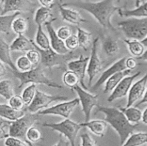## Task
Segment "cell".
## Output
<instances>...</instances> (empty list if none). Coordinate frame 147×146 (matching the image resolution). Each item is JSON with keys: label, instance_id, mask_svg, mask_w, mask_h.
I'll return each instance as SVG.
<instances>
[{"label": "cell", "instance_id": "1", "mask_svg": "<svg viewBox=\"0 0 147 146\" xmlns=\"http://www.w3.org/2000/svg\"><path fill=\"white\" fill-rule=\"evenodd\" d=\"M115 0H101L96 2H70L63 4L65 7H76L88 11L91 14L96 21L105 29H114L111 22V19L116 11L120 7L115 4Z\"/></svg>", "mask_w": 147, "mask_h": 146}, {"label": "cell", "instance_id": "2", "mask_svg": "<svg viewBox=\"0 0 147 146\" xmlns=\"http://www.w3.org/2000/svg\"><path fill=\"white\" fill-rule=\"evenodd\" d=\"M96 111L100 112L105 115V120L119 135L121 145L126 142L128 137L134 133V130L137 126V125L131 124L127 120L120 108L105 107L98 104L96 107Z\"/></svg>", "mask_w": 147, "mask_h": 146}, {"label": "cell", "instance_id": "3", "mask_svg": "<svg viewBox=\"0 0 147 146\" xmlns=\"http://www.w3.org/2000/svg\"><path fill=\"white\" fill-rule=\"evenodd\" d=\"M12 72L15 77H17L20 81L19 88L29 83L35 84H44L48 87L57 89H61L63 87L62 85L49 79L45 74L44 70L40 66L33 67L30 71L27 72H21L18 70H14Z\"/></svg>", "mask_w": 147, "mask_h": 146}, {"label": "cell", "instance_id": "4", "mask_svg": "<svg viewBox=\"0 0 147 146\" xmlns=\"http://www.w3.org/2000/svg\"><path fill=\"white\" fill-rule=\"evenodd\" d=\"M118 28L127 39L142 41L147 36V18L129 17L119 21Z\"/></svg>", "mask_w": 147, "mask_h": 146}, {"label": "cell", "instance_id": "5", "mask_svg": "<svg viewBox=\"0 0 147 146\" xmlns=\"http://www.w3.org/2000/svg\"><path fill=\"white\" fill-rule=\"evenodd\" d=\"M42 126L60 133L70 142V146H76V137L81 127H83L80 123L73 121L69 118L65 119L60 123H43Z\"/></svg>", "mask_w": 147, "mask_h": 146}, {"label": "cell", "instance_id": "6", "mask_svg": "<svg viewBox=\"0 0 147 146\" xmlns=\"http://www.w3.org/2000/svg\"><path fill=\"white\" fill-rule=\"evenodd\" d=\"M33 45L40 51L41 54V64L46 68L51 69L56 67H63L67 64V62L73 57V52H70L67 54H60L52 48L46 50L39 48L34 41H33Z\"/></svg>", "mask_w": 147, "mask_h": 146}, {"label": "cell", "instance_id": "7", "mask_svg": "<svg viewBox=\"0 0 147 146\" xmlns=\"http://www.w3.org/2000/svg\"><path fill=\"white\" fill-rule=\"evenodd\" d=\"M68 97L65 95H52L42 92L41 90H37L36 95L32 102L27 106V110L30 113L36 114L42 110L47 109L49 105L53 102L67 101Z\"/></svg>", "mask_w": 147, "mask_h": 146}, {"label": "cell", "instance_id": "8", "mask_svg": "<svg viewBox=\"0 0 147 146\" xmlns=\"http://www.w3.org/2000/svg\"><path fill=\"white\" fill-rule=\"evenodd\" d=\"M34 115L29 113L15 121H9L7 137H18L22 140L24 138L26 139L27 130L33 125L37 120Z\"/></svg>", "mask_w": 147, "mask_h": 146}, {"label": "cell", "instance_id": "9", "mask_svg": "<svg viewBox=\"0 0 147 146\" xmlns=\"http://www.w3.org/2000/svg\"><path fill=\"white\" fill-rule=\"evenodd\" d=\"M79 98H75L72 100L63 101L55 105L49 107L39 112L37 114L40 115H57L60 116L64 119H68L70 115L80 104Z\"/></svg>", "mask_w": 147, "mask_h": 146}, {"label": "cell", "instance_id": "10", "mask_svg": "<svg viewBox=\"0 0 147 146\" xmlns=\"http://www.w3.org/2000/svg\"><path fill=\"white\" fill-rule=\"evenodd\" d=\"M72 90H74L78 95V98L81 104L82 111L84 114L86 122L89 121L93 107H97L98 105V95L89 92L79 85L76 86Z\"/></svg>", "mask_w": 147, "mask_h": 146}, {"label": "cell", "instance_id": "11", "mask_svg": "<svg viewBox=\"0 0 147 146\" xmlns=\"http://www.w3.org/2000/svg\"><path fill=\"white\" fill-rule=\"evenodd\" d=\"M36 6L32 0H4L1 5V15L9 13L33 12Z\"/></svg>", "mask_w": 147, "mask_h": 146}, {"label": "cell", "instance_id": "12", "mask_svg": "<svg viewBox=\"0 0 147 146\" xmlns=\"http://www.w3.org/2000/svg\"><path fill=\"white\" fill-rule=\"evenodd\" d=\"M99 41L100 40L98 37H96L93 41L90 60H89L88 65L87 74L88 76V84L89 86L91 85L93 79L102 70V63L99 57L98 52Z\"/></svg>", "mask_w": 147, "mask_h": 146}, {"label": "cell", "instance_id": "13", "mask_svg": "<svg viewBox=\"0 0 147 146\" xmlns=\"http://www.w3.org/2000/svg\"><path fill=\"white\" fill-rule=\"evenodd\" d=\"M141 72L139 71L138 72L132 74V75L126 76L123 78V80L119 84V85L114 89L113 92L111 93L109 97H108V101L109 102L115 101L118 99L123 98L129 94L131 86L133 85L134 81L136 77H139L141 74Z\"/></svg>", "mask_w": 147, "mask_h": 146}, {"label": "cell", "instance_id": "14", "mask_svg": "<svg viewBox=\"0 0 147 146\" xmlns=\"http://www.w3.org/2000/svg\"><path fill=\"white\" fill-rule=\"evenodd\" d=\"M90 57H84L83 55H80L78 59L76 60H71L67 64V69L69 70L76 72L80 77V84L82 87L85 90H88V87L85 84V77L87 73L88 65Z\"/></svg>", "mask_w": 147, "mask_h": 146}, {"label": "cell", "instance_id": "15", "mask_svg": "<svg viewBox=\"0 0 147 146\" xmlns=\"http://www.w3.org/2000/svg\"><path fill=\"white\" fill-rule=\"evenodd\" d=\"M147 84V72L145 75L139 80L134 83L128 94L127 103L126 107H129L133 105L136 102H139L143 98L146 92Z\"/></svg>", "mask_w": 147, "mask_h": 146}, {"label": "cell", "instance_id": "16", "mask_svg": "<svg viewBox=\"0 0 147 146\" xmlns=\"http://www.w3.org/2000/svg\"><path fill=\"white\" fill-rule=\"evenodd\" d=\"M126 57H122L120 60H118L117 62L113 63V64H112L110 67H109L107 70H105V71L102 73L100 77L98 78V80L97 81H96V82L95 83L94 85L91 87V90L96 91V90H97L100 86L103 85V84L106 82V80H107L108 79L110 78V77H111V76H113V74L119 72L127 70V67H126Z\"/></svg>", "mask_w": 147, "mask_h": 146}, {"label": "cell", "instance_id": "17", "mask_svg": "<svg viewBox=\"0 0 147 146\" xmlns=\"http://www.w3.org/2000/svg\"><path fill=\"white\" fill-rule=\"evenodd\" d=\"M55 19L48 21V22H47L45 24L46 28H47V32H48L49 37H50L51 48L53 49L54 51H55L56 52L58 53V54H68V53H70L71 51H69V50H67V48L65 46V41L61 40V39L57 36V31L55 30L54 27H53V24H52L53 21H55Z\"/></svg>", "mask_w": 147, "mask_h": 146}, {"label": "cell", "instance_id": "18", "mask_svg": "<svg viewBox=\"0 0 147 146\" xmlns=\"http://www.w3.org/2000/svg\"><path fill=\"white\" fill-rule=\"evenodd\" d=\"M59 11H60V16L63 20L65 21L75 24V25H80L83 23L87 21L81 16L80 13L73 7H65L63 4L59 5Z\"/></svg>", "mask_w": 147, "mask_h": 146}, {"label": "cell", "instance_id": "19", "mask_svg": "<svg viewBox=\"0 0 147 146\" xmlns=\"http://www.w3.org/2000/svg\"><path fill=\"white\" fill-rule=\"evenodd\" d=\"M80 125L82 127H86L89 129L90 131L96 136L103 137L107 131L109 123L105 120L96 119V120H89L88 122L80 123Z\"/></svg>", "mask_w": 147, "mask_h": 146}, {"label": "cell", "instance_id": "20", "mask_svg": "<svg viewBox=\"0 0 147 146\" xmlns=\"http://www.w3.org/2000/svg\"><path fill=\"white\" fill-rule=\"evenodd\" d=\"M33 40H30L25 36L17 35L14 41L10 44V49L11 52H27L29 50L34 49L33 45Z\"/></svg>", "mask_w": 147, "mask_h": 146}, {"label": "cell", "instance_id": "21", "mask_svg": "<svg viewBox=\"0 0 147 146\" xmlns=\"http://www.w3.org/2000/svg\"><path fill=\"white\" fill-rule=\"evenodd\" d=\"M131 72L132 70L127 69V70L119 72L116 73V74H113V76H111V77L110 78L108 79V80H106V82H105V87L104 90H103V92H104L105 94L112 92L114 90V89L119 85V83L123 80L124 77H126V76L130 75Z\"/></svg>", "mask_w": 147, "mask_h": 146}, {"label": "cell", "instance_id": "22", "mask_svg": "<svg viewBox=\"0 0 147 146\" xmlns=\"http://www.w3.org/2000/svg\"><path fill=\"white\" fill-rule=\"evenodd\" d=\"M27 114L25 110H18L11 107L9 104H0V115L1 118H4L9 121H15L24 117Z\"/></svg>", "mask_w": 147, "mask_h": 146}, {"label": "cell", "instance_id": "23", "mask_svg": "<svg viewBox=\"0 0 147 146\" xmlns=\"http://www.w3.org/2000/svg\"><path fill=\"white\" fill-rule=\"evenodd\" d=\"M119 15L122 17H136V18H147V1L143 3L134 9L120 8L118 11Z\"/></svg>", "mask_w": 147, "mask_h": 146}, {"label": "cell", "instance_id": "24", "mask_svg": "<svg viewBox=\"0 0 147 146\" xmlns=\"http://www.w3.org/2000/svg\"><path fill=\"white\" fill-rule=\"evenodd\" d=\"M53 17L52 8H47L45 7H40L35 10L34 16V21L37 26H42L48 21L56 19V18Z\"/></svg>", "mask_w": 147, "mask_h": 146}, {"label": "cell", "instance_id": "25", "mask_svg": "<svg viewBox=\"0 0 147 146\" xmlns=\"http://www.w3.org/2000/svg\"><path fill=\"white\" fill-rule=\"evenodd\" d=\"M11 52L9 44H7L4 41V39L1 37L0 39V60H1V62L8 65L12 70V71H14V70H17V69L11 59Z\"/></svg>", "mask_w": 147, "mask_h": 146}, {"label": "cell", "instance_id": "26", "mask_svg": "<svg viewBox=\"0 0 147 146\" xmlns=\"http://www.w3.org/2000/svg\"><path fill=\"white\" fill-rule=\"evenodd\" d=\"M120 110L123 112L127 120L131 124L138 125V123L142 120L143 113L138 107L131 106L129 107H120Z\"/></svg>", "mask_w": 147, "mask_h": 146}, {"label": "cell", "instance_id": "27", "mask_svg": "<svg viewBox=\"0 0 147 146\" xmlns=\"http://www.w3.org/2000/svg\"><path fill=\"white\" fill-rule=\"evenodd\" d=\"M123 42L126 44L129 52L134 57L139 59L144 53V45L139 40L126 39L123 40Z\"/></svg>", "mask_w": 147, "mask_h": 146}, {"label": "cell", "instance_id": "28", "mask_svg": "<svg viewBox=\"0 0 147 146\" xmlns=\"http://www.w3.org/2000/svg\"><path fill=\"white\" fill-rule=\"evenodd\" d=\"M21 13L16 12L12 13L11 14H5V15H1L0 17V31L1 33L6 34H9L12 31L11 26L14 20L17 18L18 16L20 15Z\"/></svg>", "mask_w": 147, "mask_h": 146}, {"label": "cell", "instance_id": "29", "mask_svg": "<svg viewBox=\"0 0 147 146\" xmlns=\"http://www.w3.org/2000/svg\"><path fill=\"white\" fill-rule=\"evenodd\" d=\"M147 144V133H132L121 146H142Z\"/></svg>", "mask_w": 147, "mask_h": 146}, {"label": "cell", "instance_id": "30", "mask_svg": "<svg viewBox=\"0 0 147 146\" xmlns=\"http://www.w3.org/2000/svg\"><path fill=\"white\" fill-rule=\"evenodd\" d=\"M34 42H35L36 45L42 50H46L51 48L50 37H47V34L45 33L42 26H37Z\"/></svg>", "mask_w": 147, "mask_h": 146}, {"label": "cell", "instance_id": "31", "mask_svg": "<svg viewBox=\"0 0 147 146\" xmlns=\"http://www.w3.org/2000/svg\"><path fill=\"white\" fill-rule=\"evenodd\" d=\"M102 49L106 55L109 57L114 56L119 52V45L118 42L111 37H107L102 43Z\"/></svg>", "mask_w": 147, "mask_h": 146}, {"label": "cell", "instance_id": "32", "mask_svg": "<svg viewBox=\"0 0 147 146\" xmlns=\"http://www.w3.org/2000/svg\"><path fill=\"white\" fill-rule=\"evenodd\" d=\"M29 22L27 19L21 17H17L14 20L11 26V29L17 35H23L27 31Z\"/></svg>", "mask_w": 147, "mask_h": 146}, {"label": "cell", "instance_id": "33", "mask_svg": "<svg viewBox=\"0 0 147 146\" xmlns=\"http://www.w3.org/2000/svg\"><path fill=\"white\" fill-rule=\"evenodd\" d=\"M78 38L79 41V46L82 49L86 51L88 50V47H90V43H91L92 34L80 27H78Z\"/></svg>", "mask_w": 147, "mask_h": 146}, {"label": "cell", "instance_id": "34", "mask_svg": "<svg viewBox=\"0 0 147 146\" xmlns=\"http://www.w3.org/2000/svg\"><path fill=\"white\" fill-rule=\"evenodd\" d=\"M0 94L3 98L9 100L14 95L13 84L9 80H1L0 82Z\"/></svg>", "mask_w": 147, "mask_h": 146}, {"label": "cell", "instance_id": "35", "mask_svg": "<svg viewBox=\"0 0 147 146\" xmlns=\"http://www.w3.org/2000/svg\"><path fill=\"white\" fill-rule=\"evenodd\" d=\"M63 81L66 86L71 89H73L78 85V84H80L79 76L71 70H67L64 73L63 76Z\"/></svg>", "mask_w": 147, "mask_h": 146}, {"label": "cell", "instance_id": "36", "mask_svg": "<svg viewBox=\"0 0 147 146\" xmlns=\"http://www.w3.org/2000/svg\"><path fill=\"white\" fill-rule=\"evenodd\" d=\"M37 92V84H30L27 86L22 93V97L27 106H29L34 99Z\"/></svg>", "mask_w": 147, "mask_h": 146}, {"label": "cell", "instance_id": "37", "mask_svg": "<svg viewBox=\"0 0 147 146\" xmlns=\"http://www.w3.org/2000/svg\"><path fill=\"white\" fill-rule=\"evenodd\" d=\"M16 67L21 72H27L33 68V65L27 56H20L16 60Z\"/></svg>", "mask_w": 147, "mask_h": 146}, {"label": "cell", "instance_id": "38", "mask_svg": "<svg viewBox=\"0 0 147 146\" xmlns=\"http://www.w3.org/2000/svg\"><path fill=\"white\" fill-rule=\"evenodd\" d=\"M42 136L41 132L35 126L32 125L27 130V133H26V140L27 142L35 143L42 140Z\"/></svg>", "mask_w": 147, "mask_h": 146}, {"label": "cell", "instance_id": "39", "mask_svg": "<svg viewBox=\"0 0 147 146\" xmlns=\"http://www.w3.org/2000/svg\"><path fill=\"white\" fill-rule=\"evenodd\" d=\"M26 56L31 62L34 67H37L38 64L41 62V54H40V51L35 47L34 49L29 50L27 52H26Z\"/></svg>", "mask_w": 147, "mask_h": 146}, {"label": "cell", "instance_id": "40", "mask_svg": "<svg viewBox=\"0 0 147 146\" xmlns=\"http://www.w3.org/2000/svg\"><path fill=\"white\" fill-rule=\"evenodd\" d=\"M9 104L11 107L18 110H24V105H26L22 96L15 95V94L9 100Z\"/></svg>", "mask_w": 147, "mask_h": 146}, {"label": "cell", "instance_id": "41", "mask_svg": "<svg viewBox=\"0 0 147 146\" xmlns=\"http://www.w3.org/2000/svg\"><path fill=\"white\" fill-rule=\"evenodd\" d=\"M5 146H30L27 140L14 137H7L4 141Z\"/></svg>", "mask_w": 147, "mask_h": 146}, {"label": "cell", "instance_id": "42", "mask_svg": "<svg viewBox=\"0 0 147 146\" xmlns=\"http://www.w3.org/2000/svg\"><path fill=\"white\" fill-rule=\"evenodd\" d=\"M65 46L67 48V50L71 52H73L74 50H77L80 47L79 46V41L78 36L73 34L65 41Z\"/></svg>", "mask_w": 147, "mask_h": 146}, {"label": "cell", "instance_id": "43", "mask_svg": "<svg viewBox=\"0 0 147 146\" xmlns=\"http://www.w3.org/2000/svg\"><path fill=\"white\" fill-rule=\"evenodd\" d=\"M57 36L61 40H63V41H65L68 37H70L73 34V33H72V30L70 28V27H68V26H61L57 30Z\"/></svg>", "mask_w": 147, "mask_h": 146}, {"label": "cell", "instance_id": "44", "mask_svg": "<svg viewBox=\"0 0 147 146\" xmlns=\"http://www.w3.org/2000/svg\"><path fill=\"white\" fill-rule=\"evenodd\" d=\"M81 146H98L94 139L87 133H83L80 135Z\"/></svg>", "mask_w": 147, "mask_h": 146}, {"label": "cell", "instance_id": "45", "mask_svg": "<svg viewBox=\"0 0 147 146\" xmlns=\"http://www.w3.org/2000/svg\"><path fill=\"white\" fill-rule=\"evenodd\" d=\"M126 66L127 69L132 70L136 68V66H137V62L134 57H128L126 60Z\"/></svg>", "mask_w": 147, "mask_h": 146}, {"label": "cell", "instance_id": "46", "mask_svg": "<svg viewBox=\"0 0 147 146\" xmlns=\"http://www.w3.org/2000/svg\"><path fill=\"white\" fill-rule=\"evenodd\" d=\"M39 3L42 7L53 8L55 4V0H38Z\"/></svg>", "mask_w": 147, "mask_h": 146}, {"label": "cell", "instance_id": "47", "mask_svg": "<svg viewBox=\"0 0 147 146\" xmlns=\"http://www.w3.org/2000/svg\"><path fill=\"white\" fill-rule=\"evenodd\" d=\"M28 143H29V145H30V146H34L32 145V143H29V142H28ZM70 142H69L68 140H67H67H65L63 137H62V136H60V140H58V142H57V143H56L54 146H70Z\"/></svg>", "mask_w": 147, "mask_h": 146}, {"label": "cell", "instance_id": "48", "mask_svg": "<svg viewBox=\"0 0 147 146\" xmlns=\"http://www.w3.org/2000/svg\"><path fill=\"white\" fill-rule=\"evenodd\" d=\"M7 72V69H6V64L4 62H0V75H1V78H3L4 74H6Z\"/></svg>", "mask_w": 147, "mask_h": 146}, {"label": "cell", "instance_id": "49", "mask_svg": "<svg viewBox=\"0 0 147 146\" xmlns=\"http://www.w3.org/2000/svg\"><path fill=\"white\" fill-rule=\"evenodd\" d=\"M144 103H147V89L146 90V92H145L143 98H142V100H141L140 101H139V102L136 104V107H137V106L141 105V104H144Z\"/></svg>", "mask_w": 147, "mask_h": 146}, {"label": "cell", "instance_id": "50", "mask_svg": "<svg viewBox=\"0 0 147 146\" xmlns=\"http://www.w3.org/2000/svg\"><path fill=\"white\" fill-rule=\"evenodd\" d=\"M142 123L144 124L147 125V107L144 110V111L142 113Z\"/></svg>", "mask_w": 147, "mask_h": 146}, {"label": "cell", "instance_id": "51", "mask_svg": "<svg viewBox=\"0 0 147 146\" xmlns=\"http://www.w3.org/2000/svg\"><path fill=\"white\" fill-rule=\"evenodd\" d=\"M139 59H140V60H144V61L147 62V50H145V52H144V53L143 54V55H142V57Z\"/></svg>", "mask_w": 147, "mask_h": 146}, {"label": "cell", "instance_id": "52", "mask_svg": "<svg viewBox=\"0 0 147 146\" xmlns=\"http://www.w3.org/2000/svg\"><path fill=\"white\" fill-rule=\"evenodd\" d=\"M143 0H135V7H138L142 4Z\"/></svg>", "mask_w": 147, "mask_h": 146}, {"label": "cell", "instance_id": "53", "mask_svg": "<svg viewBox=\"0 0 147 146\" xmlns=\"http://www.w3.org/2000/svg\"><path fill=\"white\" fill-rule=\"evenodd\" d=\"M142 42V44H144V47H147V36L146 37H145L144 39L143 40H142V41H141Z\"/></svg>", "mask_w": 147, "mask_h": 146}, {"label": "cell", "instance_id": "54", "mask_svg": "<svg viewBox=\"0 0 147 146\" xmlns=\"http://www.w3.org/2000/svg\"><path fill=\"white\" fill-rule=\"evenodd\" d=\"M4 0H1V5L3 4V3H4Z\"/></svg>", "mask_w": 147, "mask_h": 146}, {"label": "cell", "instance_id": "55", "mask_svg": "<svg viewBox=\"0 0 147 146\" xmlns=\"http://www.w3.org/2000/svg\"><path fill=\"white\" fill-rule=\"evenodd\" d=\"M63 0H60V1H62ZM85 1H88V0H85Z\"/></svg>", "mask_w": 147, "mask_h": 146}, {"label": "cell", "instance_id": "56", "mask_svg": "<svg viewBox=\"0 0 147 146\" xmlns=\"http://www.w3.org/2000/svg\"><path fill=\"white\" fill-rule=\"evenodd\" d=\"M120 1V0H118V1Z\"/></svg>", "mask_w": 147, "mask_h": 146}, {"label": "cell", "instance_id": "57", "mask_svg": "<svg viewBox=\"0 0 147 146\" xmlns=\"http://www.w3.org/2000/svg\"><path fill=\"white\" fill-rule=\"evenodd\" d=\"M146 146H147V145H146Z\"/></svg>", "mask_w": 147, "mask_h": 146}]
</instances>
